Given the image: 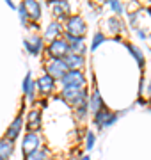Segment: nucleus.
<instances>
[{
	"mask_svg": "<svg viewBox=\"0 0 151 160\" xmlns=\"http://www.w3.org/2000/svg\"><path fill=\"white\" fill-rule=\"evenodd\" d=\"M89 94L87 89L85 87H62L61 89V94H59V100H62V102L70 103L73 107H78L82 103L89 102Z\"/></svg>",
	"mask_w": 151,
	"mask_h": 160,
	"instance_id": "obj_1",
	"label": "nucleus"
},
{
	"mask_svg": "<svg viewBox=\"0 0 151 160\" xmlns=\"http://www.w3.org/2000/svg\"><path fill=\"white\" fill-rule=\"evenodd\" d=\"M85 30H87V25L84 22V18L78 16V14L70 16L68 22L64 23V34L73 36V38H84Z\"/></svg>",
	"mask_w": 151,
	"mask_h": 160,
	"instance_id": "obj_2",
	"label": "nucleus"
},
{
	"mask_svg": "<svg viewBox=\"0 0 151 160\" xmlns=\"http://www.w3.org/2000/svg\"><path fill=\"white\" fill-rule=\"evenodd\" d=\"M68 71H70V69H68V66H66V62H64V59L50 57L46 62H45V73L50 75V77H53L55 80H61Z\"/></svg>",
	"mask_w": 151,
	"mask_h": 160,
	"instance_id": "obj_3",
	"label": "nucleus"
},
{
	"mask_svg": "<svg viewBox=\"0 0 151 160\" xmlns=\"http://www.w3.org/2000/svg\"><path fill=\"white\" fill-rule=\"evenodd\" d=\"M46 52H48V55L53 59H64L70 53V45H68V41L64 38H61V39H55L52 43H48Z\"/></svg>",
	"mask_w": 151,
	"mask_h": 160,
	"instance_id": "obj_4",
	"label": "nucleus"
},
{
	"mask_svg": "<svg viewBox=\"0 0 151 160\" xmlns=\"http://www.w3.org/2000/svg\"><path fill=\"white\" fill-rule=\"evenodd\" d=\"M39 148H43L41 135L36 133V132H27L23 141H22V151H23V155H30L32 151H36V149H39Z\"/></svg>",
	"mask_w": 151,
	"mask_h": 160,
	"instance_id": "obj_5",
	"label": "nucleus"
},
{
	"mask_svg": "<svg viewBox=\"0 0 151 160\" xmlns=\"http://www.w3.org/2000/svg\"><path fill=\"white\" fill-rule=\"evenodd\" d=\"M59 82H61L62 87H85V77H84V73L82 71H75V69H70Z\"/></svg>",
	"mask_w": 151,
	"mask_h": 160,
	"instance_id": "obj_6",
	"label": "nucleus"
},
{
	"mask_svg": "<svg viewBox=\"0 0 151 160\" xmlns=\"http://www.w3.org/2000/svg\"><path fill=\"white\" fill-rule=\"evenodd\" d=\"M48 6L52 7V12L53 16L57 18V22H61V20L68 22V14L71 11V6L68 0H50Z\"/></svg>",
	"mask_w": 151,
	"mask_h": 160,
	"instance_id": "obj_7",
	"label": "nucleus"
},
{
	"mask_svg": "<svg viewBox=\"0 0 151 160\" xmlns=\"http://www.w3.org/2000/svg\"><path fill=\"white\" fill-rule=\"evenodd\" d=\"M117 118H119L117 114H114V112H110L107 109H101L98 114H94V125H96L98 130H103V128H109V126L114 125L117 121Z\"/></svg>",
	"mask_w": 151,
	"mask_h": 160,
	"instance_id": "obj_8",
	"label": "nucleus"
},
{
	"mask_svg": "<svg viewBox=\"0 0 151 160\" xmlns=\"http://www.w3.org/2000/svg\"><path fill=\"white\" fill-rule=\"evenodd\" d=\"M23 45H25V50L29 52L30 55H39L43 52V38L39 34H32L30 38L23 39Z\"/></svg>",
	"mask_w": 151,
	"mask_h": 160,
	"instance_id": "obj_9",
	"label": "nucleus"
},
{
	"mask_svg": "<svg viewBox=\"0 0 151 160\" xmlns=\"http://www.w3.org/2000/svg\"><path fill=\"white\" fill-rule=\"evenodd\" d=\"M61 36H64V25L61 22H50L46 30H45V39H48L50 43L55 39H61Z\"/></svg>",
	"mask_w": 151,
	"mask_h": 160,
	"instance_id": "obj_10",
	"label": "nucleus"
},
{
	"mask_svg": "<svg viewBox=\"0 0 151 160\" xmlns=\"http://www.w3.org/2000/svg\"><path fill=\"white\" fill-rule=\"evenodd\" d=\"M36 82H37V91L43 92V94H50V92L55 89V82H57V80L45 73V75H41Z\"/></svg>",
	"mask_w": 151,
	"mask_h": 160,
	"instance_id": "obj_11",
	"label": "nucleus"
},
{
	"mask_svg": "<svg viewBox=\"0 0 151 160\" xmlns=\"http://www.w3.org/2000/svg\"><path fill=\"white\" fill-rule=\"evenodd\" d=\"M22 126H23V118H22V114H18L16 118L12 119V123L9 125V128H7L6 137L14 142V141L20 137V133H22Z\"/></svg>",
	"mask_w": 151,
	"mask_h": 160,
	"instance_id": "obj_12",
	"label": "nucleus"
},
{
	"mask_svg": "<svg viewBox=\"0 0 151 160\" xmlns=\"http://www.w3.org/2000/svg\"><path fill=\"white\" fill-rule=\"evenodd\" d=\"M64 39L70 45V53H76V55H84L85 53V43L84 38H73V36L64 34Z\"/></svg>",
	"mask_w": 151,
	"mask_h": 160,
	"instance_id": "obj_13",
	"label": "nucleus"
},
{
	"mask_svg": "<svg viewBox=\"0 0 151 160\" xmlns=\"http://www.w3.org/2000/svg\"><path fill=\"white\" fill-rule=\"evenodd\" d=\"M64 62H66L68 69L82 71L84 64H85V59H84V55H76V53H68V55L64 57Z\"/></svg>",
	"mask_w": 151,
	"mask_h": 160,
	"instance_id": "obj_14",
	"label": "nucleus"
},
{
	"mask_svg": "<svg viewBox=\"0 0 151 160\" xmlns=\"http://www.w3.org/2000/svg\"><path fill=\"white\" fill-rule=\"evenodd\" d=\"M101 109H105L103 107V98H101V94H100L98 89H94V91L91 92V96H89V110H91L93 114H98Z\"/></svg>",
	"mask_w": 151,
	"mask_h": 160,
	"instance_id": "obj_15",
	"label": "nucleus"
},
{
	"mask_svg": "<svg viewBox=\"0 0 151 160\" xmlns=\"http://www.w3.org/2000/svg\"><path fill=\"white\" fill-rule=\"evenodd\" d=\"M39 128H41V110L34 109L29 112V118H27V130L37 132Z\"/></svg>",
	"mask_w": 151,
	"mask_h": 160,
	"instance_id": "obj_16",
	"label": "nucleus"
},
{
	"mask_svg": "<svg viewBox=\"0 0 151 160\" xmlns=\"http://www.w3.org/2000/svg\"><path fill=\"white\" fill-rule=\"evenodd\" d=\"M25 7L32 22H39L41 20V4L36 0H25Z\"/></svg>",
	"mask_w": 151,
	"mask_h": 160,
	"instance_id": "obj_17",
	"label": "nucleus"
},
{
	"mask_svg": "<svg viewBox=\"0 0 151 160\" xmlns=\"http://www.w3.org/2000/svg\"><path fill=\"white\" fill-rule=\"evenodd\" d=\"M12 151H14V144H12V141H9L7 137L0 139V157L4 160L11 158Z\"/></svg>",
	"mask_w": 151,
	"mask_h": 160,
	"instance_id": "obj_18",
	"label": "nucleus"
},
{
	"mask_svg": "<svg viewBox=\"0 0 151 160\" xmlns=\"http://www.w3.org/2000/svg\"><path fill=\"white\" fill-rule=\"evenodd\" d=\"M107 27H109V30H110L112 34H119V32H123V20L119 16H110L107 18Z\"/></svg>",
	"mask_w": 151,
	"mask_h": 160,
	"instance_id": "obj_19",
	"label": "nucleus"
},
{
	"mask_svg": "<svg viewBox=\"0 0 151 160\" xmlns=\"http://www.w3.org/2000/svg\"><path fill=\"white\" fill-rule=\"evenodd\" d=\"M126 45V48L130 50V53L135 57V61H137V64H139L140 68H144V62H146V59H144V53H142V50H140L139 46H135L132 45V43H124Z\"/></svg>",
	"mask_w": 151,
	"mask_h": 160,
	"instance_id": "obj_20",
	"label": "nucleus"
},
{
	"mask_svg": "<svg viewBox=\"0 0 151 160\" xmlns=\"http://www.w3.org/2000/svg\"><path fill=\"white\" fill-rule=\"evenodd\" d=\"M50 157H48V149L46 148H39L36 149V151H32L30 155H25L23 160H48Z\"/></svg>",
	"mask_w": 151,
	"mask_h": 160,
	"instance_id": "obj_21",
	"label": "nucleus"
},
{
	"mask_svg": "<svg viewBox=\"0 0 151 160\" xmlns=\"http://www.w3.org/2000/svg\"><path fill=\"white\" fill-rule=\"evenodd\" d=\"M107 4H109V7H110L112 11L116 12L117 16H121V14H124V12H126V7H124V4H121L119 0H109Z\"/></svg>",
	"mask_w": 151,
	"mask_h": 160,
	"instance_id": "obj_22",
	"label": "nucleus"
},
{
	"mask_svg": "<svg viewBox=\"0 0 151 160\" xmlns=\"http://www.w3.org/2000/svg\"><path fill=\"white\" fill-rule=\"evenodd\" d=\"M87 112H89V102H85V103H82V105H78V107H75L76 119L84 121L85 118H87Z\"/></svg>",
	"mask_w": 151,
	"mask_h": 160,
	"instance_id": "obj_23",
	"label": "nucleus"
},
{
	"mask_svg": "<svg viewBox=\"0 0 151 160\" xmlns=\"http://www.w3.org/2000/svg\"><path fill=\"white\" fill-rule=\"evenodd\" d=\"M18 14H20V22H22V25H29V20H30V16H29V12H27V7H25V2H22L20 6H18Z\"/></svg>",
	"mask_w": 151,
	"mask_h": 160,
	"instance_id": "obj_24",
	"label": "nucleus"
},
{
	"mask_svg": "<svg viewBox=\"0 0 151 160\" xmlns=\"http://www.w3.org/2000/svg\"><path fill=\"white\" fill-rule=\"evenodd\" d=\"M34 84H36V82L32 80V75L27 73V75H25V78H23V84H22V91H23L25 96L30 92V89H32V86H34Z\"/></svg>",
	"mask_w": 151,
	"mask_h": 160,
	"instance_id": "obj_25",
	"label": "nucleus"
},
{
	"mask_svg": "<svg viewBox=\"0 0 151 160\" xmlns=\"http://www.w3.org/2000/svg\"><path fill=\"white\" fill-rule=\"evenodd\" d=\"M107 39V38H105V34L103 32H101V30H98V32H96V34H94V38H93V45H91V50H96V48H100V46L103 45V41Z\"/></svg>",
	"mask_w": 151,
	"mask_h": 160,
	"instance_id": "obj_26",
	"label": "nucleus"
},
{
	"mask_svg": "<svg viewBox=\"0 0 151 160\" xmlns=\"http://www.w3.org/2000/svg\"><path fill=\"white\" fill-rule=\"evenodd\" d=\"M94 142H96V135H94V132L87 130V133H85V149H93Z\"/></svg>",
	"mask_w": 151,
	"mask_h": 160,
	"instance_id": "obj_27",
	"label": "nucleus"
},
{
	"mask_svg": "<svg viewBox=\"0 0 151 160\" xmlns=\"http://www.w3.org/2000/svg\"><path fill=\"white\" fill-rule=\"evenodd\" d=\"M137 16H139V12H137V11L128 14V22H130V25H134V27H135V23H137Z\"/></svg>",
	"mask_w": 151,
	"mask_h": 160,
	"instance_id": "obj_28",
	"label": "nucleus"
},
{
	"mask_svg": "<svg viewBox=\"0 0 151 160\" xmlns=\"http://www.w3.org/2000/svg\"><path fill=\"white\" fill-rule=\"evenodd\" d=\"M137 36H139V39H148V38H149V36L146 34L144 29H137Z\"/></svg>",
	"mask_w": 151,
	"mask_h": 160,
	"instance_id": "obj_29",
	"label": "nucleus"
},
{
	"mask_svg": "<svg viewBox=\"0 0 151 160\" xmlns=\"http://www.w3.org/2000/svg\"><path fill=\"white\" fill-rule=\"evenodd\" d=\"M6 4H7L9 7H11V9H18V6L14 4V2H11V0H6Z\"/></svg>",
	"mask_w": 151,
	"mask_h": 160,
	"instance_id": "obj_30",
	"label": "nucleus"
},
{
	"mask_svg": "<svg viewBox=\"0 0 151 160\" xmlns=\"http://www.w3.org/2000/svg\"><path fill=\"white\" fill-rule=\"evenodd\" d=\"M78 160H91V157L89 155H84V157H78Z\"/></svg>",
	"mask_w": 151,
	"mask_h": 160,
	"instance_id": "obj_31",
	"label": "nucleus"
},
{
	"mask_svg": "<svg viewBox=\"0 0 151 160\" xmlns=\"http://www.w3.org/2000/svg\"><path fill=\"white\" fill-rule=\"evenodd\" d=\"M148 94H149V98H151V80H149V84H148Z\"/></svg>",
	"mask_w": 151,
	"mask_h": 160,
	"instance_id": "obj_32",
	"label": "nucleus"
},
{
	"mask_svg": "<svg viewBox=\"0 0 151 160\" xmlns=\"http://www.w3.org/2000/svg\"><path fill=\"white\" fill-rule=\"evenodd\" d=\"M148 39H149V45H151V34H149V38H148Z\"/></svg>",
	"mask_w": 151,
	"mask_h": 160,
	"instance_id": "obj_33",
	"label": "nucleus"
},
{
	"mask_svg": "<svg viewBox=\"0 0 151 160\" xmlns=\"http://www.w3.org/2000/svg\"><path fill=\"white\" fill-rule=\"evenodd\" d=\"M48 160H55V158H48Z\"/></svg>",
	"mask_w": 151,
	"mask_h": 160,
	"instance_id": "obj_34",
	"label": "nucleus"
},
{
	"mask_svg": "<svg viewBox=\"0 0 151 160\" xmlns=\"http://www.w3.org/2000/svg\"><path fill=\"white\" fill-rule=\"evenodd\" d=\"M0 160H4V158H2V157H0Z\"/></svg>",
	"mask_w": 151,
	"mask_h": 160,
	"instance_id": "obj_35",
	"label": "nucleus"
}]
</instances>
